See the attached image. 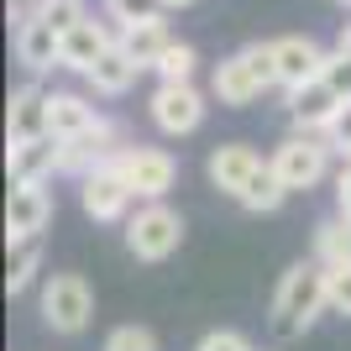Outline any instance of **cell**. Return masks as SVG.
Returning <instances> with one entry per match:
<instances>
[{
    "instance_id": "obj_1",
    "label": "cell",
    "mask_w": 351,
    "mask_h": 351,
    "mask_svg": "<svg viewBox=\"0 0 351 351\" xmlns=\"http://www.w3.org/2000/svg\"><path fill=\"white\" fill-rule=\"evenodd\" d=\"M325 309H330V273H325V263L320 257L315 263H293L283 273L278 293H273V336L299 341Z\"/></svg>"
},
{
    "instance_id": "obj_2",
    "label": "cell",
    "mask_w": 351,
    "mask_h": 351,
    "mask_svg": "<svg viewBox=\"0 0 351 351\" xmlns=\"http://www.w3.org/2000/svg\"><path fill=\"white\" fill-rule=\"evenodd\" d=\"M273 84H278V58H273V43H252V47L231 53V58L215 69L210 95H215L220 105H252L263 89H273Z\"/></svg>"
},
{
    "instance_id": "obj_3",
    "label": "cell",
    "mask_w": 351,
    "mask_h": 351,
    "mask_svg": "<svg viewBox=\"0 0 351 351\" xmlns=\"http://www.w3.org/2000/svg\"><path fill=\"white\" fill-rule=\"evenodd\" d=\"M178 241H184V220H178V210L162 205V199H147V205L126 220V247H132L136 263H162V257H173Z\"/></svg>"
},
{
    "instance_id": "obj_4",
    "label": "cell",
    "mask_w": 351,
    "mask_h": 351,
    "mask_svg": "<svg viewBox=\"0 0 351 351\" xmlns=\"http://www.w3.org/2000/svg\"><path fill=\"white\" fill-rule=\"evenodd\" d=\"M267 162H273V173L289 184V194L315 189V184H325V168H330V136L293 132V136H289V142H283Z\"/></svg>"
},
{
    "instance_id": "obj_5",
    "label": "cell",
    "mask_w": 351,
    "mask_h": 351,
    "mask_svg": "<svg viewBox=\"0 0 351 351\" xmlns=\"http://www.w3.org/2000/svg\"><path fill=\"white\" fill-rule=\"evenodd\" d=\"M95 315V293L79 273H53L43 289V320L47 330H58V336H79Z\"/></svg>"
},
{
    "instance_id": "obj_6",
    "label": "cell",
    "mask_w": 351,
    "mask_h": 351,
    "mask_svg": "<svg viewBox=\"0 0 351 351\" xmlns=\"http://www.w3.org/2000/svg\"><path fill=\"white\" fill-rule=\"evenodd\" d=\"M121 147H126V142H121V126H116V121H105V116H95L84 132H73V136H63V142H58V173L84 178L89 168L110 162Z\"/></svg>"
},
{
    "instance_id": "obj_7",
    "label": "cell",
    "mask_w": 351,
    "mask_h": 351,
    "mask_svg": "<svg viewBox=\"0 0 351 351\" xmlns=\"http://www.w3.org/2000/svg\"><path fill=\"white\" fill-rule=\"evenodd\" d=\"M116 158H121V152H116ZM116 158L100 162V168H89V173L79 178V199H84V215H89V220H100V226L121 220V215H126V205L136 199Z\"/></svg>"
},
{
    "instance_id": "obj_8",
    "label": "cell",
    "mask_w": 351,
    "mask_h": 351,
    "mask_svg": "<svg viewBox=\"0 0 351 351\" xmlns=\"http://www.w3.org/2000/svg\"><path fill=\"white\" fill-rule=\"evenodd\" d=\"M147 110H152V126H158L162 136H189V132H199V121H205V95H199L189 79H184V84H168V79H162Z\"/></svg>"
},
{
    "instance_id": "obj_9",
    "label": "cell",
    "mask_w": 351,
    "mask_h": 351,
    "mask_svg": "<svg viewBox=\"0 0 351 351\" xmlns=\"http://www.w3.org/2000/svg\"><path fill=\"white\" fill-rule=\"evenodd\" d=\"M121 173H126V184H132L136 199H162V194L173 189L178 178V162L162 152V147H121Z\"/></svg>"
},
{
    "instance_id": "obj_10",
    "label": "cell",
    "mask_w": 351,
    "mask_h": 351,
    "mask_svg": "<svg viewBox=\"0 0 351 351\" xmlns=\"http://www.w3.org/2000/svg\"><path fill=\"white\" fill-rule=\"evenodd\" d=\"M47 220H53V199H47L43 184H11V199H5V241L43 236Z\"/></svg>"
},
{
    "instance_id": "obj_11",
    "label": "cell",
    "mask_w": 351,
    "mask_h": 351,
    "mask_svg": "<svg viewBox=\"0 0 351 351\" xmlns=\"http://www.w3.org/2000/svg\"><path fill=\"white\" fill-rule=\"evenodd\" d=\"M16 58L27 63L32 73H47V69H63V37L47 27L37 11L16 16Z\"/></svg>"
},
{
    "instance_id": "obj_12",
    "label": "cell",
    "mask_w": 351,
    "mask_h": 351,
    "mask_svg": "<svg viewBox=\"0 0 351 351\" xmlns=\"http://www.w3.org/2000/svg\"><path fill=\"white\" fill-rule=\"evenodd\" d=\"M5 173L11 184H43V178L58 173V136H27V142L5 147Z\"/></svg>"
},
{
    "instance_id": "obj_13",
    "label": "cell",
    "mask_w": 351,
    "mask_h": 351,
    "mask_svg": "<svg viewBox=\"0 0 351 351\" xmlns=\"http://www.w3.org/2000/svg\"><path fill=\"white\" fill-rule=\"evenodd\" d=\"M273 58H278V84L283 89H299V84H309V79H320L325 73V53L315 37H278L273 43Z\"/></svg>"
},
{
    "instance_id": "obj_14",
    "label": "cell",
    "mask_w": 351,
    "mask_h": 351,
    "mask_svg": "<svg viewBox=\"0 0 351 351\" xmlns=\"http://www.w3.org/2000/svg\"><path fill=\"white\" fill-rule=\"evenodd\" d=\"M121 43V32H110L105 21H95V16H84L79 27H69L63 32V69H73V73H89L95 63L110 53V47Z\"/></svg>"
},
{
    "instance_id": "obj_15",
    "label": "cell",
    "mask_w": 351,
    "mask_h": 351,
    "mask_svg": "<svg viewBox=\"0 0 351 351\" xmlns=\"http://www.w3.org/2000/svg\"><path fill=\"white\" fill-rule=\"evenodd\" d=\"M341 105H346V100H341L325 79H309V84L289 89V116H293L299 132H330V121H336Z\"/></svg>"
},
{
    "instance_id": "obj_16",
    "label": "cell",
    "mask_w": 351,
    "mask_h": 351,
    "mask_svg": "<svg viewBox=\"0 0 351 351\" xmlns=\"http://www.w3.org/2000/svg\"><path fill=\"white\" fill-rule=\"evenodd\" d=\"M257 168H263V158H257L247 142H226V147H215V152H210V162H205L210 184H215L220 194H231V199L252 184V173H257Z\"/></svg>"
},
{
    "instance_id": "obj_17",
    "label": "cell",
    "mask_w": 351,
    "mask_h": 351,
    "mask_svg": "<svg viewBox=\"0 0 351 351\" xmlns=\"http://www.w3.org/2000/svg\"><path fill=\"white\" fill-rule=\"evenodd\" d=\"M27 136H47V89L21 84L5 110V142H27Z\"/></svg>"
},
{
    "instance_id": "obj_18",
    "label": "cell",
    "mask_w": 351,
    "mask_h": 351,
    "mask_svg": "<svg viewBox=\"0 0 351 351\" xmlns=\"http://www.w3.org/2000/svg\"><path fill=\"white\" fill-rule=\"evenodd\" d=\"M136 73H142V63H136L132 53L116 43L100 63H95V69L84 73V79H89V89H95V95H126V89L136 84Z\"/></svg>"
},
{
    "instance_id": "obj_19",
    "label": "cell",
    "mask_w": 351,
    "mask_h": 351,
    "mask_svg": "<svg viewBox=\"0 0 351 351\" xmlns=\"http://www.w3.org/2000/svg\"><path fill=\"white\" fill-rule=\"evenodd\" d=\"M121 47H126V53H132L142 69H158V58L173 47V37H168V27H162V16H152V21L121 27Z\"/></svg>"
},
{
    "instance_id": "obj_20",
    "label": "cell",
    "mask_w": 351,
    "mask_h": 351,
    "mask_svg": "<svg viewBox=\"0 0 351 351\" xmlns=\"http://www.w3.org/2000/svg\"><path fill=\"white\" fill-rule=\"evenodd\" d=\"M89 121H95V105L84 100V95H47V132L58 136H73V132H84Z\"/></svg>"
},
{
    "instance_id": "obj_21",
    "label": "cell",
    "mask_w": 351,
    "mask_h": 351,
    "mask_svg": "<svg viewBox=\"0 0 351 351\" xmlns=\"http://www.w3.org/2000/svg\"><path fill=\"white\" fill-rule=\"evenodd\" d=\"M236 199H241V205H247L252 215H273V210H278L283 199H289V184H283V178L273 173V162H263V168L252 173V184H247L241 194H236Z\"/></svg>"
},
{
    "instance_id": "obj_22",
    "label": "cell",
    "mask_w": 351,
    "mask_h": 351,
    "mask_svg": "<svg viewBox=\"0 0 351 351\" xmlns=\"http://www.w3.org/2000/svg\"><path fill=\"white\" fill-rule=\"evenodd\" d=\"M315 257H320L325 267H341V263H351V220L341 215H330V220H320L315 226Z\"/></svg>"
},
{
    "instance_id": "obj_23",
    "label": "cell",
    "mask_w": 351,
    "mask_h": 351,
    "mask_svg": "<svg viewBox=\"0 0 351 351\" xmlns=\"http://www.w3.org/2000/svg\"><path fill=\"white\" fill-rule=\"evenodd\" d=\"M43 267V252H37V236L32 241H11V257H5V289L11 293H27L32 278Z\"/></svg>"
},
{
    "instance_id": "obj_24",
    "label": "cell",
    "mask_w": 351,
    "mask_h": 351,
    "mask_svg": "<svg viewBox=\"0 0 351 351\" xmlns=\"http://www.w3.org/2000/svg\"><path fill=\"white\" fill-rule=\"evenodd\" d=\"M194 69H199V53H194L189 43H173V47L158 58V73L168 79V84H184V79H194Z\"/></svg>"
},
{
    "instance_id": "obj_25",
    "label": "cell",
    "mask_w": 351,
    "mask_h": 351,
    "mask_svg": "<svg viewBox=\"0 0 351 351\" xmlns=\"http://www.w3.org/2000/svg\"><path fill=\"white\" fill-rule=\"evenodd\" d=\"M37 16H43V21H47V27H53V32H58V37H63V32H69V27H79V21H84V0H37Z\"/></svg>"
},
{
    "instance_id": "obj_26",
    "label": "cell",
    "mask_w": 351,
    "mask_h": 351,
    "mask_svg": "<svg viewBox=\"0 0 351 351\" xmlns=\"http://www.w3.org/2000/svg\"><path fill=\"white\" fill-rule=\"evenodd\" d=\"M105 16H110L116 27H136V21L162 16V0H105Z\"/></svg>"
},
{
    "instance_id": "obj_27",
    "label": "cell",
    "mask_w": 351,
    "mask_h": 351,
    "mask_svg": "<svg viewBox=\"0 0 351 351\" xmlns=\"http://www.w3.org/2000/svg\"><path fill=\"white\" fill-rule=\"evenodd\" d=\"M105 351H158V336L147 325H116L105 336Z\"/></svg>"
},
{
    "instance_id": "obj_28",
    "label": "cell",
    "mask_w": 351,
    "mask_h": 351,
    "mask_svg": "<svg viewBox=\"0 0 351 351\" xmlns=\"http://www.w3.org/2000/svg\"><path fill=\"white\" fill-rule=\"evenodd\" d=\"M325 273H330V309L351 320V263H341V267H325Z\"/></svg>"
},
{
    "instance_id": "obj_29",
    "label": "cell",
    "mask_w": 351,
    "mask_h": 351,
    "mask_svg": "<svg viewBox=\"0 0 351 351\" xmlns=\"http://www.w3.org/2000/svg\"><path fill=\"white\" fill-rule=\"evenodd\" d=\"M320 79L336 89L341 100H351V58H346V53H330V58H325V73H320Z\"/></svg>"
},
{
    "instance_id": "obj_30",
    "label": "cell",
    "mask_w": 351,
    "mask_h": 351,
    "mask_svg": "<svg viewBox=\"0 0 351 351\" xmlns=\"http://www.w3.org/2000/svg\"><path fill=\"white\" fill-rule=\"evenodd\" d=\"M199 351H252V341L236 336V330H210V336L199 341Z\"/></svg>"
},
{
    "instance_id": "obj_31",
    "label": "cell",
    "mask_w": 351,
    "mask_h": 351,
    "mask_svg": "<svg viewBox=\"0 0 351 351\" xmlns=\"http://www.w3.org/2000/svg\"><path fill=\"white\" fill-rule=\"evenodd\" d=\"M325 136H330V147H341V152L351 147V100L336 110V121H330V132H325Z\"/></svg>"
},
{
    "instance_id": "obj_32",
    "label": "cell",
    "mask_w": 351,
    "mask_h": 351,
    "mask_svg": "<svg viewBox=\"0 0 351 351\" xmlns=\"http://www.w3.org/2000/svg\"><path fill=\"white\" fill-rule=\"evenodd\" d=\"M336 210L351 220V162H346V168L336 173Z\"/></svg>"
},
{
    "instance_id": "obj_33",
    "label": "cell",
    "mask_w": 351,
    "mask_h": 351,
    "mask_svg": "<svg viewBox=\"0 0 351 351\" xmlns=\"http://www.w3.org/2000/svg\"><path fill=\"white\" fill-rule=\"evenodd\" d=\"M336 53H346V58H351V27H341V37H336Z\"/></svg>"
},
{
    "instance_id": "obj_34",
    "label": "cell",
    "mask_w": 351,
    "mask_h": 351,
    "mask_svg": "<svg viewBox=\"0 0 351 351\" xmlns=\"http://www.w3.org/2000/svg\"><path fill=\"white\" fill-rule=\"evenodd\" d=\"M178 5H194V0H162V11H178Z\"/></svg>"
},
{
    "instance_id": "obj_35",
    "label": "cell",
    "mask_w": 351,
    "mask_h": 351,
    "mask_svg": "<svg viewBox=\"0 0 351 351\" xmlns=\"http://www.w3.org/2000/svg\"><path fill=\"white\" fill-rule=\"evenodd\" d=\"M346 162H351V147H346Z\"/></svg>"
},
{
    "instance_id": "obj_36",
    "label": "cell",
    "mask_w": 351,
    "mask_h": 351,
    "mask_svg": "<svg viewBox=\"0 0 351 351\" xmlns=\"http://www.w3.org/2000/svg\"><path fill=\"white\" fill-rule=\"evenodd\" d=\"M341 5H351V0H341Z\"/></svg>"
}]
</instances>
